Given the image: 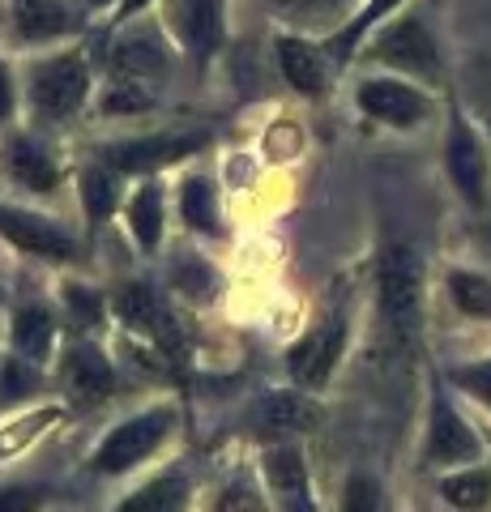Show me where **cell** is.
I'll return each mask as SVG.
<instances>
[{
  "instance_id": "25",
  "label": "cell",
  "mask_w": 491,
  "mask_h": 512,
  "mask_svg": "<svg viewBox=\"0 0 491 512\" xmlns=\"http://www.w3.org/2000/svg\"><path fill=\"white\" fill-rule=\"evenodd\" d=\"M398 5H402V0H368V5L359 9V18H355L351 26H342L338 35L329 39V56H334L338 64H342V60H351L355 43H359L363 35H368V26H376V22H380V18H385V13H389V9H398Z\"/></svg>"
},
{
  "instance_id": "21",
  "label": "cell",
  "mask_w": 491,
  "mask_h": 512,
  "mask_svg": "<svg viewBox=\"0 0 491 512\" xmlns=\"http://www.w3.org/2000/svg\"><path fill=\"white\" fill-rule=\"evenodd\" d=\"M440 495L462 512H479L491 504V474L487 470H462V474H453L440 483Z\"/></svg>"
},
{
  "instance_id": "32",
  "label": "cell",
  "mask_w": 491,
  "mask_h": 512,
  "mask_svg": "<svg viewBox=\"0 0 491 512\" xmlns=\"http://www.w3.org/2000/svg\"><path fill=\"white\" fill-rule=\"evenodd\" d=\"M453 380L462 384L470 397H479L483 406H491V359L487 363H470V367H457Z\"/></svg>"
},
{
  "instance_id": "15",
  "label": "cell",
  "mask_w": 491,
  "mask_h": 512,
  "mask_svg": "<svg viewBox=\"0 0 491 512\" xmlns=\"http://www.w3.org/2000/svg\"><path fill=\"white\" fill-rule=\"evenodd\" d=\"M112 69L120 77H129V82H137V77H158V73L167 69V47L158 43L154 30H133L129 39L116 43Z\"/></svg>"
},
{
  "instance_id": "5",
  "label": "cell",
  "mask_w": 491,
  "mask_h": 512,
  "mask_svg": "<svg viewBox=\"0 0 491 512\" xmlns=\"http://www.w3.org/2000/svg\"><path fill=\"white\" fill-rule=\"evenodd\" d=\"M359 107L368 111L372 120H385L393 128H410V124L427 120V111H432L427 94H419L415 86H406V82H393V77L363 82L359 86Z\"/></svg>"
},
{
  "instance_id": "34",
  "label": "cell",
  "mask_w": 491,
  "mask_h": 512,
  "mask_svg": "<svg viewBox=\"0 0 491 512\" xmlns=\"http://www.w3.org/2000/svg\"><path fill=\"white\" fill-rule=\"evenodd\" d=\"M47 500L43 487H5L0 491V512H39Z\"/></svg>"
},
{
  "instance_id": "9",
  "label": "cell",
  "mask_w": 491,
  "mask_h": 512,
  "mask_svg": "<svg viewBox=\"0 0 491 512\" xmlns=\"http://www.w3.org/2000/svg\"><path fill=\"white\" fill-rule=\"evenodd\" d=\"M342 320H325L321 329H312L304 342L291 346V372L299 384H325V376L334 372V363L342 355Z\"/></svg>"
},
{
  "instance_id": "12",
  "label": "cell",
  "mask_w": 491,
  "mask_h": 512,
  "mask_svg": "<svg viewBox=\"0 0 491 512\" xmlns=\"http://www.w3.org/2000/svg\"><path fill=\"white\" fill-rule=\"evenodd\" d=\"M252 423L261 436H291V431H312L321 423V410L304 393H269L252 414Z\"/></svg>"
},
{
  "instance_id": "22",
  "label": "cell",
  "mask_w": 491,
  "mask_h": 512,
  "mask_svg": "<svg viewBox=\"0 0 491 512\" xmlns=\"http://www.w3.org/2000/svg\"><path fill=\"white\" fill-rule=\"evenodd\" d=\"M52 423H65V410H56V406H47V410H35V414H26V419H13L9 427H0V457H13V453H22L26 444H35L39 436Z\"/></svg>"
},
{
  "instance_id": "27",
  "label": "cell",
  "mask_w": 491,
  "mask_h": 512,
  "mask_svg": "<svg viewBox=\"0 0 491 512\" xmlns=\"http://www.w3.org/2000/svg\"><path fill=\"white\" fill-rule=\"evenodd\" d=\"M184 222L193 231H205V235L218 231V201H214L210 180H188L184 184Z\"/></svg>"
},
{
  "instance_id": "7",
  "label": "cell",
  "mask_w": 491,
  "mask_h": 512,
  "mask_svg": "<svg viewBox=\"0 0 491 512\" xmlns=\"http://www.w3.org/2000/svg\"><path fill=\"white\" fill-rule=\"evenodd\" d=\"M445 158H449V175H453L457 192L479 210V205L487 201V150H483V141L470 133L466 120H453Z\"/></svg>"
},
{
  "instance_id": "20",
  "label": "cell",
  "mask_w": 491,
  "mask_h": 512,
  "mask_svg": "<svg viewBox=\"0 0 491 512\" xmlns=\"http://www.w3.org/2000/svg\"><path fill=\"white\" fill-rule=\"evenodd\" d=\"M184 504V483H180V474H163V478H154V483H146L137 495H129L116 512H180Z\"/></svg>"
},
{
  "instance_id": "13",
  "label": "cell",
  "mask_w": 491,
  "mask_h": 512,
  "mask_svg": "<svg viewBox=\"0 0 491 512\" xmlns=\"http://www.w3.org/2000/svg\"><path fill=\"white\" fill-rule=\"evenodd\" d=\"M427 457H432V461H474V457H479V440H474V431L462 423V414H457L449 402L432 406Z\"/></svg>"
},
{
  "instance_id": "28",
  "label": "cell",
  "mask_w": 491,
  "mask_h": 512,
  "mask_svg": "<svg viewBox=\"0 0 491 512\" xmlns=\"http://www.w3.org/2000/svg\"><path fill=\"white\" fill-rule=\"evenodd\" d=\"M176 286L188 295V299H197V303H210L214 291H218V278H214V269L197 261V256H188V261L176 265Z\"/></svg>"
},
{
  "instance_id": "17",
  "label": "cell",
  "mask_w": 491,
  "mask_h": 512,
  "mask_svg": "<svg viewBox=\"0 0 491 512\" xmlns=\"http://www.w3.org/2000/svg\"><path fill=\"white\" fill-rule=\"evenodd\" d=\"M278 60H282V73L287 82L304 94H321L325 90V69H321V56L316 47H308L304 39H282L278 43Z\"/></svg>"
},
{
  "instance_id": "10",
  "label": "cell",
  "mask_w": 491,
  "mask_h": 512,
  "mask_svg": "<svg viewBox=\"0 0 491 512\" xmlns=\"http://www.w3.org/2000/svg\"><path fill=\"white\" fill-rule=\"evenodd\" d=\"M60 376H65V389L73 393L77 406H94L103 402L107 393H112V363H107L94 346H73L65 355V367H60Z\"/></svg>"
},
{
  "instance_id": "18",
  "label": "cell",
  "mask_w": 491,
  "mask_h": 512,
  "mask_svg": "<svg viewBox=\"0 0 491 512\" xmlns=\"http://www.w3.org/2000/svg\"><path fill=\"white\" fill-rule=\"evenodd\" d=\"M13 26H18L22 39H56L69 30V13L60 0H18Z\"/></svg>"
},
{
  "instance_id": "24",
  "label": "cell",
  "mask_w": 491,
  "mask_h": 512,
  "mask_svg": "<svg viewBox=\"0 0 491 512\" xmlns=\"http://www.w3.org/2000/svg\"><path fill=\"white\" fill-rule=\"evenodd\" d=\"M265 474L287 500H304L308 474H304V457H299L295 448H274V453H265Z\"/></svg>"
},
{
  "instance_id": "19",
  "label": "cell",
  "mask_w": 491,
  "mask_h": 512,
  "mask_svg": "<svg viewBox=\"0 0 491 512\" xmlns=\"http://www.w3.org/2000/svg\"><path fill=\"white\" fill-rule=\"evenodd\" d=\"M9 167H13V175H18L26 188H35V192H52L56 188L52 158H47L35 141H13V146H9Z\"/></svg>"
},
{
  "instance_id": "16",
  "label": "cell",
  "mask_w": 491,
  "mask_h": 512,
  "mask_svg": "<svg viewBox=\"0 0 491 512\" xmlns=\"http://www.w3.org/2000/svg\"><path fill=\"white\" fill-rule=\"evenodd\" d=\"M52 338H56V325H52V316H47V308H39V303L18 308V316H13V350H18L22 359L43 363L52 355Z\"/></svg>"
},
{
  "instance_id": "14",
  "label": "cell",
  "mask_w": 491,
  "mask_h": 512,
  "mask_svg": "<svg viewBox=\"0 0 491 512\" xmlns=\"http://www.w3.org/2000/svg\"><path fill=\"white\" fill-rule=\"evenodd\" d=\"M171 18H176L184 43L193 47L197 56H210L218 43H223V13H218V0H176L171 5Z\"/></svg>"
},
{
  "instance_id": "38",
  "label": "cell",
  "mask_w": 491,
  "mask_h": 512,
  "mask_svg": "<svg viewBox=\"0 0 491 512\" xmlns=\"http://www.w3.org/2000/svg\"><path fill=\"white\" fill-rule=\"evenodd\" d=\"M146 5H150V0H124V5H120V18H133V13H141Z\"/></svg>"
},
{
  "instance_id": "6",
  "label": "cell",
  "mask_w": 491,
  "mask_h": 512,
  "mask_svg": "<svg viewBox=\"0 0 491 512\" xmlns=\"http://www.w3.org/2000/svg\"><path fill=\"white\" fill-rule=\"evenodd\" d=\"M0 235L30 256H43V261H69L73 256V239L60 231L56 222L26 214V210H13V205H0Z\"/></svg>"
},
{
  "instance_id": "1",
  "label": "cell",
  "mask_w": 491,
  "mask_h": 512,
  "mask_svg": "<svg viewBox=\"0 0 491 512\" xmlns=\"http://www.w3.org/2000/svg\"><path fill=\"white\" fill-rule=\"evenodd\" d=\"M419 256L406 244H389L385 256H380V308H385V320L393 329L410 338L419 329Z\"/></svg>"
},
{
  "instance_id": "36",
  "label": "cell",
  "mask_w": 491,
  "mask_h": 512,
  "mask_svg": "<svg viewBox=\"0 0 491 512\" xmlns=\"http://www.w3.org/2000/svg\"><path fill=\"white\" fill-rule=\"evenodd\" d=\"M69 303L82 325H94L99 320V299H94V291H86V286H69Z\"/></svg>"
},
{
  "instance_id": "3",
  "label": "cell",
  "mask_w": 491,
  "mask_h": 512,
  "mask_svg": "<svg viewBox=\"0 0 491 512\" xmlns=\"http://www.w3.org/2000/svg\"><path fill=\"white\" fill-rule=\"evenodd\" d=\"M372 56L393 64V69H402V73L427 77V82L440 77V52H436V43H432V35H427V26L419 18L393 22L385 35L372 43Z\"/></svg>"
},
{
  "instance_id": "4",
  "label": "cell",
  "mask_w": 491,
  "mask_h": 512,
  "mask_svg": "<svg viewBox=\"0 0 491 512\" xmlns=\"http://www.w3.org/2000/svg\"><path fill=\"white\" fill-rule=\"evenodd\" d=\"M86 86L90 82H86V69L77 56H56L35 69V103L43 116H52V120L73 116L86 99Z\"/></svg>"
},
{
  "instance_id": "26",
  "label": "cell",
  "mask_w": 491,
  "mask_h": 512,
  "mask_svg": "<svg viewBox=\"0 0 491 512\" xmlns=\"http://www.w3.org/2000/svg\"><path fill=\"white\" fill-rule=\"evenodd\" d=\"M449 291H453V303H457V308H462L466 316L491 320V278L457 269V274L449 278Z\"/></svg>"
},
{
  "instance_id": "30",
  "label": "cell",
  "mask_w": 491,
  "mask_h": 512,
  "mask_svg": "<svg viewBox=\"0 0 491 512\" xmlns=\"http://www.w3.org/2000/svg\"><path fill=\"white\" fill-rule=\"evenodd\" d=\"M342 512H385V500H380L376 478H368V474H355L351 483H346Z\"/></svg>"
},
{
  "instance_id": "11",
  "label": "cell",
  "mask_w": 491,
  "mask_h": 512,
  "mask_svg": "<svg viewBox=\"0 0 491 512\" xmlns=\"http://www.w3.org/2000/svg\"><path fill=\"white\" fill-rule=\"evenodd\" d=\"M116 316L133 333H146V338H154L158 346L176 350V329H171V316L163 312V303L154 299L150 286H120V291H116Z\"/></svg>"
},
{
  "instance_id": "35",
  "label": "cell",
  "mask_w": 491,
  "mask_h": 512,
  "mask_svg": "<svg viewBox=\"0 0 491 512\" xmlns=\"http://www.w3.org/2000/svg\"><path fill=\"white\" fill-rule=\"evenodd\" d=\"M150 107V94L141 86H116L107 94V111H146Z\"/></svg>"
},
{
  "instance_id": "37",
  "label": "cell",
  "mask_w": 491,
  "mask_h": 512,
  "mask_svg": "<svg viewBox=\"0 0 491 512\" xmlns=\"http://www.w3.org/2000/svg\"><path fill=\"white\" fill-rule=\"evenodd\" d=\"M9 111H13V86H9L5 60H0V120H9Z\"/></svg>"
},
{
  "instance_id": "39",
  "label": "cell",
  "mask_w": 491,
  "mask_h": 512,
  "mask_svg": "<svg viewBox=\"0 0 491 512\" xmlns=\"http://www.w3.org/2000/svg\"><path fill=\"white\" fill-rule=\"evenodd\" d=\"M86 5H107V0H86Z\"/></svg>"
},
{
  "instance_id": "8",
  "label": "cell",
  "mask_w": 491,
  "mask_h": 512,
  "mask_svg": "<svg viewBox=\"0 0 491 512\" xmlns=\"http://www.w3.org/2000/svg\"><path fill=\"white\" fill-rule=\"evenodd\" d=\"M205 146V133H176V137H150V141H124V146H107V163L116 171H150L180 163L184 154H197Z\"/></svg>"
},
{
  "instance_id": "29",
  "label": "cell",
  "mask_w": 491,
  "mask_h": 512,
  "mask_svg": "<svg viewBox=\"0 0 491 512\" xmlns=\"http://www.w3.org/2000/svg\"><path fill=\"white\" fill-rule=\"evenodd\" d=\"M82 197H86L90 218H107L112 214V205H116V180L103 167H90L82 175Z\"/></svg>"
},
{
  "instance_id": "33",
  "label": "cell",
  "mask_w": 491,
  "mask_h": 512,
  "mask_svg": "<svg viewBox=\"0 0 491 512\" xmlns=\"http://www.w3.org/2000/svg\"><path fill=\"white\" fill-rule=\"evenodd\" d=\"M214 512H265V504H261V495L252 491L248 483H231L223 495H218Z\"/></svg>"
},
{
  "instance_id": "31",
  "label": "cell",
  "mask_w": 491,
  "mask_h": 512,
  "mask_svg": "<svg viewBox=\"0 0 491 512\" xmlns=\"http://www.w3.org/2000/svg\"><path fill=\"white\" fill-rule=\"evenodd\" d=\"M30 359H9V367H5V380H0V402H18L22 393H30L39 384V376H35V367H26Z\"/></svg>"
},
{
  "instance_id": "23",
  "label": "cell",
  "mask_w": 491,
  "mask_h": 512,
  "mask_svg": "<svg viewBox=\"0 0 491 512\" xmlns=\"http://www.w3.org/2000/svg\"><path fill=\"white\" fill-rule=\"evenodd\" d=\"M129 222H133V235L141 239V248H158V239H163V197H158L154 184H146L129 201Z\"/></svg>"
},
{
  "instance_id": "2",
  "label": "cell",
  "mask_w": 491,
  "mask_h": 512,
  "mask_svg": "<svg viewBox=\"0 0 491 512\" xmlns=\"http://www.w3.org/2000/svg\"><path fill=\"white\" fill-rule=\"evenodd\" d=\"M167 431H171V414H167V410H146V414H137V419L120 423L112 436L103 440V448L94 453V466H99L103 474L129 470V466H137L141 457H150L154 448L167 440Z\"/></svg>"
}]
</instances>
